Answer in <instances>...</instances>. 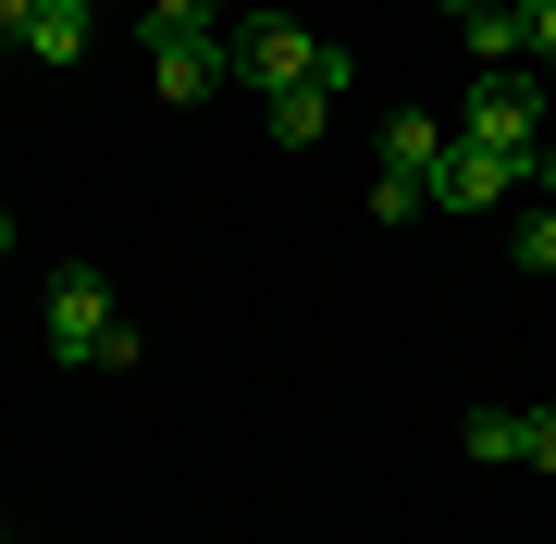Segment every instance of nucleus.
<instances>
[{
    "label": "nucleus",
    "mask_w": 556,
    "mask_h": 544,
    "mask_svg": "<svg viewBox=\"0 0 556 544\" xmlns=\"http://www.w3.org/2000/svg\"><path fill=\"white\" fill-rule=\"evenodd\" d=\"M87 38H100V25H87V0H50V13L25 25V62H50V75H62V62H87Z\"/></svg>",
    "instance_id": "0eeeda50"
},
{
    "label": "nucleus",
    "mask_w": 556,
    "mask_h": 544,
    "mask_svg": "<svg viewBox=\"0 0 556 544\" xmlns=\"http://www.w3.org/2000/svg\"><path fill=\"white\" fill-rule=\"evenodd\" d=\"M50 359L62 371H137V322L112 309V273H62L50 284Z\"/></svg>",
    "instance_id": "f03ea898"
},
{
    "label": "nucleus",
    "mask_w": 556,
    "mask_h": 544,
    "mask_svg": "<svg viewBox=\"0 0 556 544\" xmlns=\"http://www.w3.org/2000/svg\"><path fill=\"white\" fill-rule=\"evenodd\" d=\"M507 261H519V273H556V199H544V211L507 236Z\"/></svg>",
    "instance_id": "9b49d317"
},
{
    "label": "nucleus",
    "mask_w": 556,
    "mask_h": 544,
    "mask_svg": "<svg viewBox=\"0 0 556 544\" xmlns=\"http://www.w3.org/2000/svg\"><path fill=\"white\" fill-rule=\"evenodd\" d=\"M371 211H383V223H408V211H433V186H420V174H383V186H371Z\"/></svg>",
    "instance_id": "f8f14e48"
},
{
    "label": "nucleus",
    "mask_w": 556,
    "mask_h": 544,
    "mask_svg": "<svg viewBox=\"0 0 556 544\" xmlns=\"http://www.w3.org/2000/svg\"><path fill=\"white\" fill-rule=\"evenodd\" d=\"M519 50H532V62H556V0H519Z\"/></svg>",
    "instance_id": "2eb2a0df"
},
{
    "label": "nucleus",
    "mask_w": 556,
    "mask_h": 544,
    "mask_svg": "<svg viewBox=\"0 0 556 544\" xmlns=\"http://www.w3.org/2000/svg\"><path fill=\"white\" fill-rule=\"evenodd\" d=\"M433 13H457V25H470V13H482V0H433Z\"/></svg>",
    "instance_id": "a211bd4d"
},
{
    "label": "nucleus",
    "mask_w": 556,
    "mask_h": 544,
    "mask_svg": "<svg viewBox=\"0 0 556 544\" xmlns=\"http://www.w3.org/2000/svg\"><path fill=\"white\" fill-rule=\"evenodd\" d=\"M457 137L507 149V162L532 174V149H544V75H482L470 100H457Z\"/></svg>",
    "instance_id": "7ed1b4c3"
},
{
    "label": "nucleus",
    "mask_w": 556,
    "mask_h": 544,
    "mask_svg": "<svg viewBox=\"0 0 556 544\" xmlns=\"http://www.w3.org/2000/svg\"><path fill=\"white\" fill-rule=\"evenodd\" d=\"M149 38H223V0H149Z\"/></svg>",
    "instance_id": "1a4fd4ad"
},
{
    "label": "nucleus",
    "mask_w": 556,
    "mask_h": 544,
    "mask_svg": "<svg viewBox=\"0 0 556 544\" xmlns=\"http://www.w3.org/2000/svg\"><path fill=\"white\" fill-rule=\"evenodd\" d=\"M223 75L260 87V100H285V87H321V100H346L358 62H346L334 38H309L298 13H236V25H223Z\"/></svg>",
    "instance_id": "f257e3e1"
},
{
    "label": "nucleus",
    "mask_w": 556,
    "mask_h": 544,
    "mask_svg": "<svg viewBox=\"0 0 556 544\" xmlns=\"http://www.w3.org/2000/svg\"><path fill=\"white\" fill-rule=\"evenodd\" d=\"M149 87H161V100H211V87H223V38H149Z\"/></svg>",
    "instance_id": "39448f33"
},
{
    "label": "nucleus",
    "mask_w": 556,
    "mask_h": 544,
    "mask_svg": "<svg viewBox=\"0 0 556 544\" xmlns=\"http://www.w3.org/2000/svg\"><path fill=\"white\" fill-rule=\"evenodd\" d=\"M470 50L482 62H519V0H482V13H470Z\"/></svg>",
    "instance_id": "9d476101"
},
{
    "label": "nucleus",
    "mask_w": 556,
    "mask_h": 544,
    "mask_svg": "<svg viewBox=\"0 0 556 544\" xmlns=\"http://www.w3.org/2000/svg\"><path fill=\"white\" fill-rule=\"evenodd\" d=\"M519 186H544V199H556V137H544V149H532V174H519Z\"/></svg>",
    "instance_id": "f3484780"
},
{
    "label": "nucleus",
    "mask_w": 556,
    "mask_h": 544,
    "mask_svg": "<svg viewBox=\"0 0 556 544\" xmlns=\"http://www.w3.org/2000/svg\"><path fill=\"white\" fill-rule=\"evenodd\" d=\"M519 458H532V470H556V408H519Z\"/></svg>",
    "instance_id": "4468645a"
},
{
    "label": "nucleus",
    "mask_w": 556,
    "mask_h": 544,
    "mask_svg": "<svg viewBox=\"0 0 556 544\" xmlns=\"http://www.w3.org/2000/svg\"><path fill=\"white\" fill-rule=\"evenodd\" d=\"M38 13H50V0H38Z\"/></svg>",
    "instance_id": "aec40b11"
},
{
    "label": "nucleus",
    "mask_w": 556,
    "mask_h": 544,
    "mask_svg": "<svg viewBox=\"0 0 556 544\" xmlns=\"http://www.w3.org/2000/svg\"><path fill=\"white\" fill-rule=\"evenodd\" d=\"M470 458H519V408H482V421H470Z\"/></svg>",
    "instance_id": "ddd939ff"
},
{
    "label": "nucleus",
    "mask_w": 556,
    "mask_h": 544,
    "mask_svg": "<svg viewBox=\"0 0 556 544\" xmlns=\"http://www.w3.org/2000/svg\"><path fill=\"white\" fill-rule=\"evenodd\" d=\"M519 186V162L507 149H482V137H445V162H433V211H495Z\"/></svg>",
    "instance_id": "20e7f679"
},
{
    "label": "nucleus",
    "mask_w": 556,
    "mask_h": 544,
    "mask_svg": "<svg viewBox=\"0 0 556 544\" xmlns=\"http://www.w3.org/2000/svg\"><path fill=\"white\" fill-rule=\"evenodd\" d=\"M260 124H273L285 149H309L321 124H334V100H321V87H285V100H260Z\"/></svg>",
    "instance_id": "6e6552de"
},
{
    "label": "nucleus",
    "mask_w": 556,
    "mask_h": 544,
    "mask_svg": "<svg viewBox=\"0 0 556 544\" xmlns=\"http://www.w3.org/2000/svg\"><path fill=\"white\" fill-rule=\"evenodd\" d=\"M0 248H13V211H0Z\"/></svg>",
    "instance_id": "6ab92c4d"
},
{
    "label": "nucleus",
    "mask_w": 556,
    "mask_h": 544,
    "mask_svg": "<svg viewBox=\"0 0 556 544\" xmlns=\"http://www.w3.org/2000/svg\"><path fill=\"white\" fill-rule=\"evenodd\" d=\"M433 162H445V124L433 112H383V174H420V186H433Z\"/></svg>",
    "instance_id": "423d86ee"
},
{
    "label": "nucleus",
    "mask_w": 556,
    "mask_h": 544,
    "mask_svg": "<svg viewBox=\"0 0 556 544\" xmlns=\"http://www.w3.org/2000/svg\"><path fill=\"white\" fill-rule=\"evenodd\" d=\"M25 25H38V0H0V50H25Z\"/></svg>",
    "instance_id": "dca6fc26"
}]
</instances>
